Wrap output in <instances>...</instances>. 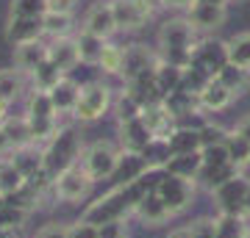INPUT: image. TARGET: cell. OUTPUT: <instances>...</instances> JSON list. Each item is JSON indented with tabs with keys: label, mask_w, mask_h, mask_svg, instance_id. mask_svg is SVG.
Returning <instances> with one entry per match:
<instances>
[{
	"label": "cell",
	"mask_w": 250,
	"mask_h": 238,
	"mask_svg": "<svg viewBox=\"0 0 250 238\" xmlns=\"http://www.w3.org/2000/svg\"><path fill=\"white\" fill-rule=\"evenodd\" d=\"M220 83H223L228 92H231L233 97H242L245 92H250V70H245V67H236V64H225L223 70L214 75Z\"/></svg>",
	"instance_id": "cell-20"
},
{
	"label": "cell",
	"mask_w": 250,
	"mask_h": 238,
	"mask_svg": "<svg viewBox=\"0 0 250 238\" xmlns=\"http://www.w3.org/2000/svg\"><path fill=\"white\" fill-rule=\"evenodd\" d=\"M189 64L197 67V70H203L208 78H214L217 72L228 64V42H220V39H203V42H197Z\"/></svg>",
	"instance_id": "cell-7"
},
{
	"label": "cell",
	"mask_w": 250,
	"mask_h": 238,
	"mask_svg": "<svg viewBox=\"0 0 250 238\" xmlns=\"http://www.w3.org/2000/svg\"><path fill=\"white\" fill-rule=\"evenodd\" d=\"M25 185V177L9 158H0V194H11Z\"/></svg>",
	"instance_id": "cell-32"
},
{
	"label": "cell",
	"mask_w": 250,
	"mask_h": 238,
	"mask_svg": "<svg viewBox=\"0 0 250 238\" xmlns=\"http://www.w3.org/2000/svg\"><path fill=\"white\" fill-rule=\"evenodd\" d=\"M134 211H136V216H139L142 221H147V224H161V221L170 219L167 205L159 200L156 191H147L145 197H139V200L134 202Z\"/></svg>",
	"instance_id": "cell-19"
},
{
	"label": "cell",
	"mask_w": 250,
	"mask_h": 238,
	"mask_svg": "<svg viewBox=\"0 0 250 238\" xmlns=\"http://www.w3.org/2000/svg\"><path fill=\"white\" fill-rule=\"evenodd\" d=\"M228 61L236 64V67L250 70V31L236 34L231 42H228Z\"/></svg>",
	"instance_id": "cell-31"
},
{
	"label": "cell",
	"mask_w": 250,
	"mask_h": 238,
	"mask_svg": "<svg viewBox=\"0 0 250 238\" xmlns=\"http://www.w3.org/2000/svg\"><path fill=\"white\" fill-rule=\"evenodd\" d=\"M167 238H192V233H189V227H181V230H172Z\"/></svg>",
	"instance_id": "cell-44"
},
{
	"label": "cell",
	"mask_w": 250,
	"mask_h": 238,
	"mask_svg": "<svg viewBox=\"0 0 250 238\" xmlns=\"http://www.w3.org/2000/svg\"><path fill=\"white\" fill-rule=\"evenodd\" d=\"M195 3H211V6H225L228 0H195Z\"/></svg>",
	"instance_id": "cell-46"
},
{
	"label": "cell",
	"mask_w": 250,
	"mask_h": 238,
	"mask_svg": "<svg viewBox=\"0 0 250 238\" xmlns=\"http://www.w3.org/2000/svg\"><path fill=\"white\" fill-rule=\"evenodd\" d=\"M167 175L187 177V180H197L200 169H203V158L200 152H187V155H170V161L164 164Z\"/></svg>",
	"instance_id": "cell-21"
},
{
	"label": "cell",
	"mask_w": 250,
	"mask_h": 238,
	"mask_svg": "<svg viewBox=\"0 0 250 238\" xmlns=\"http://www.w3.org/2000/svg\"><path fill=\"white\" fill-rule=\"evenodd\" d=\"M47 58H50L62 72H70L72 67H78L81 55H78L75 39H72V36H67V39H53V42L47 44Z\"/></svg>",
	"instance_id": "cell-16"
},
{
	"label": "cell",
	"mask_w": 250,
	"mask_h": 238,
	"mask_svg": "<svg viewBox=\"0 0 250 238\" xmlns=\"http://www.w3.org/2000/svg\"><path fill=\"white\" fill-rule=\"evenodd\" d=\"M75 6L78 0H47V11H56V14H72Z\"/></svg>",
	"instance_id": "cell-39"
},
{
	"label": "cell",
	"mask_w": 250,
	"mask_h": 238,
	"mask_svg": "<svg viewBox=\"0 0 250 238\" xmlns=\"http://www.w3.org/2000/svg\"><path fill=\"white\" fill-rule=\"evenodd\" d=\"M189 233H192V238H214L217 236V221L208 219V216L195 219L192 224H189Z\"/></svg>",
	"instance_id": "cell-38"
},
{
	"label": "cell",
	"mask_w": 250,
	"mask_h": 238,
	"mask_svg": "<svg viewBox=\"0 0 250 238\" xmlns=\"http://www.w3.org/2000/svg\"><path fill=\"white\" fill-rule=\"evenodd\" d=\"M233 94L228 92V89L220 83L217 78H211L208 83L203 86V92L197 94V103H200V108L203 111H223V108H228L233 103Z\"/></svg>",
	"instance_id": "cell-17"
},
{
	"label": "cell",
	"mask_w": 250,
	"mask_h": 238,
	"mask_svg": "<svg viewBox=\"0 0 250 238\" xmlns=\"http://www.w3.org/2000/svg\"><path fill=\"white\" fill-rule=\"evenodd\" d=\"M242 213H245V216H250V191H248V197H245V208H242Z\"/></svg>",
	"instance_id": "cell-47"
},
{
	"label": "cell",
	"mask_w": 250,
	"mask_h": 238,
	"mask_svg": "<svg viewBox=\"0 0 250 238\" xmlns=\"http://www.w3.org/2000/svg\"><path fill=\"white\" fill-rule=\"evenodd\" d=\"M108 108H111V89L103 86V83H89V86L81 89L78 106H75L72 116L81 119V122H95Z\"/></svg>",
	"instance_id": "cell-5"
},
{
	"label": "cell",
	"mask_w": 250,
	"mask_h": 238,
	"mask_svg": "<svg viewBox=\"0 0 250 238\" xmlns=\"http://www.w3.org/2000/svg\"><path fill=\"white\" fill-rule=\"evenodd\" d=\"M214 221H217V236L214 238H245V233H248V219H245V216L220 213Z\"/></svg>",
	"instance_id": "cell-27"
},
{
	"label": "cell",
	"mask_w": 250,
	"mask_h": 238,
	"mask_svg": "<svg viewBox=\"0 0 250 238\" xmlns=\"http://www.w3.org/2000/svg\"><path fill=\"white\" fill-rule=\"evenodd\" d=\"M170 152L172 155H187V152H200V130L195 128H178L170 136Z\"/></svg>",
	"instance_id": "cell-23"
},
{
	"label": "cell",
	"mask_w": 250,
	"mask_h": 238,
	"mask_svg": "<svg viewBox=\"0 0 250 238\" xmlns=\"http://www.w3.org/2000/svg\"><path fill=\"white\" fill-rule=\"evenodd\" d=\"M181 80H184V70H181V67H172V64L159 61V67H156V86H159L161 97H167V94H172V92H178Z\"/></svg>",
	"instance_id": "cell-24"
},
{
	"label": "cell",
	"mask_w": 250,
	"mask_h": 238,
	"mask_svg": "<svg viewBox=\"0 0 250 238\" xmlns=\"http://www.w3.org/2000/svg\"><path fill=\"white\" fill-rule=\"evenodd\" d=\"M47 94H50V103H53L56 114H72L75 106H78L81 86H78V83H72L70 78H62V80H59V86H53Z\"/></svg>",
	"instance_id": "cell-18"
},
{
	"label": "cell",
	"mask_w": 250,
	"mask_h": 238,
	"mask_svg": "<svg viewBox=\"0 0 250 238\" xmlns=\"http://www.w3.org/2000/svg\"><path fill=\"white\" fill-rule=\"evenodd\" d=\"M120 141H123V150L131 152V155H142L147 150V144L153 141L150 130L145 128L142 116H136V119H128V122H120Z\"/></svg>",
	"instance_id": "cell-13"
},
{
	"label": "cell",
	"mask_w": 250,
	"mask_h": 238,
	"mask_svg": "<svg viewBox=\"0 0 250 238\" xmlns=\"http://www.w3.org/2000/svg\"><path fill=\"white\" fill-rule=\"evenodd\" d=\"M117 31H136L153 14V0H111Z\"/></svg>",
	"instance_id": "cell-8"
},
{
	"label": "cell",
	"mask_w": 250,
	"mask_h": 238,
	"mask_svg": "<svg viewBox=\"0 0 250 238\" xmlns=\"http://www.w3.org/2000/svg\"><path fill=\"white\" fill-rule=\"evenodd\" d=\"M225 150H228V158H231V164L239 169V172L250 164V141H245L242 136H236L233 130H228Z\"/></svg>",
	"instance_id": "cell-29"
},
{
	"label": "cell",
	"mask_w": 250,
	"mask_h": 238,
	"mask_svg": "<svg viewBox=\"0 0 250 238\" xmlns=\"http://www.w3.org/2000/svg\"><path fill=\"white\" fill-rule=\"evenodd\" d=\"M25 119H59L53 103H50V94L47 92H34L31 100H28V114Z\"/></svg>",
	"instance_id": "cell-30"
},
{
	"label": "cell",
	"mask_w": 250,
	"mask_h": 238,
	"mask_svg": "<svg viewBox=\"0 0 250 238\" xmlns=\"http://www.w3.org/2000/svg\"><path fill=\"white\" fill-rule=\"evenodd\" d=\"M248 191H250V180L239 172V175H233L231 180H225L223 185H217L214 191H211V197H214L220 213L245 216L242 208H245V197H248Z\"/></svg>",
	"instance_id": "cell-6"
},
{
	"label": "cell",
	"mask_w": 250,
	"mask_h": 238,
	"mask_svg": "<svg viewBox=\"0 0 250 238\" xmlns=\"http://www.w3.org/2000/svg\"><path fill=\"white\" fill-rule=\"evenodd\" d=\"M159 53L147 50V44H128L125 47V58H123V78L134 80L142 72H150L159 67Z\"/></svg>",
	"instance_id": "cell-10"
},
{
	"label": "cell",
	"mask_w": 250,
	"mask_h": 238,
	"mask_svg": "<svg viewBox=\"0 0 250 238\" xmlns=\"http://www.w3.org/2000/svg\"><path fill=\"white\" fill-rule=\"evenodd\" d=\"M45 61H47V44L42 42V39L14 44V67H17L22 75H31L39 64H45Z\"/></svg>",
	"instance_id": "cell-14"
},
{
	"label": "cell",
	"mask_w": 250,
	"mask_h": 238,
	"mask_svg": "<svg viewBox=\"0 0 250 238\" xmlns=\"http://www.w3.org/2000/svg\"><path fill=\"white\" fill-rule=\"evenodd\" d=\"M36 238H67V227H62V224H47V227H42L36 233Z\"/></svg>",
	"instance_id": "cell-40"
},
{
	"label": "cell",
	"mask_w": 250,
	"mask_h": 238,
	"mask_svg": "<svg viewBox=\"0 0 250 238\" xmlns=\"http://www.w3.org/2000/svg\"><path fill=\"white\" fill-rule=\"evenodd\" d=\"M161 6H167V9H192V3H195V0H159Z\"/></svg>",
	"instance_id": "cell-42"
},
{
	"label": "cell",
	"mask_w": 250,
	"mask_h": 238,
	"mask_svg": "<svg viewBox=\"0 0 250 238\" xmlns=\"http://www.w3.org/2000/svg\"><path fill=\"white\" fill-rule=\"evenodd\" d=\"M81 166L86 169V175L92 177V183L98 180H108L120 166V150L108 141H95L89 150L81 155Z\"/></svg>",
	"instance_id": "cell-2"
},
{
	"label": "cell",
	"mask_w": 250,
	"mask_h": 238,
	"mask_svg": "<svg viewBox=\"0 0 250 238\" xmlns=\"http://www.w3.org/2000/svg\"><path fill=\"white\" fill-rule=\"evenodd\" d=\"M156 194L164 205L170 216L187 211L189 202H192V194H195V180H187V177H175V175H164L156 185Z\"/></svg>",
	"instance_id": "cell-4"
},
{
	"label": "cell",
	"mask_w": 250,
	"mask_h": 238,
	"mask_svg": "<svg viewBox=\"0 0 250 238\" xmlns=\"http://www.w3.org/2000/svg\"><path fill=\"white\" fill-rule=\"evenodd\" d=\"M225 139H228V130L220 128V125L206 122L203 128H200V150H203V147H214V144H225Z\"/></svg>",
	"instance_id": "cell-36"
},
{
	"label": "cell",
	"mask_w": 250,
	"mask_h": 238,
	"mask_svg": "<svg viewBox=\"0 0 250 238\" xmlns=\"http://www.w3.org/2000/svg\"><path fill=\"white\" fill-rule=\"evenodd\" d=\"M42 31L50 39H67L72 31V14H56V11H45L42 17Z\"/></svg>",
	"instance_id": "cell-26"
},
{
	"label": "cell",
	"mask_w": 250,
	"mask_h": 238,
	"mask_svg": "<svg viewBox=\"0 0 250 238\" xmlns=\"http://www.w3.org/2000/svg\"><path fill=\"white\" fill-rule=\"evenodd\" d=\"M92 177L86 175V169L81 166V161H75V164H70L67 169H62L59 175H56L53 180V191L59 200H64V202H78V200H83V197L92 191Z\"/></svg>",
	"instance_id": "cell-3"
},
{
	"label": "cell",
	"mask_w": 250,
	"mask_h": 238,
	"mask_svg": "<svg viewBox=\"0 0 250 238\" xmlns=\"http://www.w3.org/2000/svg\"><path fill=\"white\" fill-rule=\"evenodd\" d=\"M6 119H9V106H6V103H0V128L6 125Z\"/></svg>",
	"instance_id": "cell-45"
},
{
	"label": "cell",
	"mask_w": 250,
	"mask_h": 238,
	"mask_svg": "<svg viewBox=\"0 0 250 238\" xmlns=\"http://www.w3.org/2000/svg\"><path fill=\"white\" fill-rule=\"evenodd\" d=\"M245 238H250V224H248V233H245Z\"/></svg>",
	"instance_id": "cell-48"
},
{
	"label": "cell",
	"mask_w": 250,
	"mask_h": 238,
	"mask_svg": "<svg viewBox=\"0 0 250 238\" xmlns=\"http://www.w3.org/2000/svg\"><path fill=\"white\" fill-rule=\"evenodd\" d=\"M47 0H11V17H45Z\"/></svg>",
	"instance_id": "cell-34"
},
{
	"label": "cell",
	"mask_w": 250,
	"mask_h": 238,
	"mask_svg": "<svg viewBox=\"0 0 250 238\" xmlns=\"http://www.w3.org/2000/svg\"><path fill=\"white\" fill-rule=\"evenodd\" d=\"M25 89V75L14 67V70H0V103H14Z\"/></svg>",
	"instance_id": "cell-22"
},
{
	"label": "cell",
	"mask_w": 250,
	"mask_h": 238,
	"mask_svg": "<svg viewBox=\"0 0 250 238\" xmlns=\"http://www.w3.org/2000/svg\"><path fill=\"white\" fill-rule=\"evenodd\" d=\"M233 133H236V136H242L245 141H250V114H248V116H242L239 122H236Z\"/></svg>",
	"instance_id": "cell-41"
},
{
	"label": "cell",
	"mask_w": 250,
	"mask_h": 238,
	"mask_svg": "<svg viewBox=\"0 0 250 238\" xmlns=\"http://www.w3.org/2000/svg\"><path fill=\"white\" fill-rule=\"evenodd\" d=\"M225 17H228V11H225V6H211V3H192V9H189V25L195 28V31H203V34H208V31H217V28L225 22Z\"/></svg>",
	"instance_id": "cell-12"
},
{
	"label": "cell",
	"mask_w": 250,
	"mask_h": 238,
	"mask_svg": "<svg viewBox=\"0 0 250 238\" xmlns=\"http://www.w3.org/2000/svg\"><path fill=\"white\" fill-rule=\"evenodd\" d=\"M123 58H125V47L106 42L103 53H100L98 67H100L103 72H108V75H123Z\"/></svg>",
	"instance_id": "cell-33"
},
{
	"label": "cell",
	"mask_w": 250,
	"mask_h": 238,
	"mask_svg": "<svg viewBox=\"0 0 250 238\" xmlns=\"http://www.w3.org/2000/svg\"><path fill=\"white\" fill-rule=\"evenodd\" d=\"M9 42L22 44V42H36L42 39V17H9V28H6Z\"/></svg>",
	"instance_id": "cell-15"
},
{
	"label": "cell",
	"mask_w": 250,
	"mask_h": 238,
	"mask_svg": "<svg viewBox=\"0 0 250 238\" xmlns=\"http://www.w3.org/2000/svg\"><path fill=\"white\" fill-rule=\"evenodd\" d=\"M139 116H142L145 128L150 130V136L159 141H170V136L178 130V119L172 116L170 108L164 106V100L161 103H153V106H145Z\"/></svg>",
	"instance_id": "cell-9"
},
{
	"label": "cell",
	"mask_w": 250,
	"mask_h": 238,
	"mask_svg": "<svg viewBox=\"0 0 250 238\" xmlns=\"http://www.w3.org/2000/svg\"><path fill=\"white\" fill-rule=\"evenodd\" d=\"M67 238H100V227L89 219L75 221L72 227H67Z\"/></svg>",
	"instance_id": "cell-37"
},
{
	"label": "cell",
	"mask_w": 250,
	"mask_h": 238,
	"mask_svg": "<svg viewBox=\"0 0 250 238\" xmlns=\"http://www.w3.org/2000/svg\"><path fill=\"white\" fill-rule=\"evenodd\" d=\"M200 158H203V169L233 166V164H231V158H228V150H225V144H214V147H203V150H200Z\"/></svg>",
	"instance_id": "cell-35"
},
{
	"label": "cell",
	"mask_w": 250,
	"mask_h": 238,
	"mask_svg": "<svg viewBox=\"0 0 250 238\" xmlns=\"http://www.w3.org/2000/svg\"><path fill=\"white\" fill-rule=\"evenodd\" d=\"M75 44H78V55H81V61L83 64H98L100 53H103V47H106L103 39L86 34V31H81V34L75 36Z\"/></svg>",
	"instance_id": "cell-28"
},
{
	"label": "cell",
	"mask_w": 250,
	"mask_h": 238,
	"mask_svg": "<svg viewBox=\"0 0 250 238\" xmlns=\"http://www.w3.org/2000/svg\"><path fill=\"white\" fill-rule=\"evenodd\" d=\"M197 44V31L189 19H167L159 31V58L164 64L187 70L192 61V50Z\"/></svg>",
	"instance_id": "cell-1"
},
{
	"label": "cell",
	"mask_w": 250,
	"mask_h": 238,
	"mask_svg": "<svg viewBox=\"0 0 250 238\" xmlns=\"http://www.w3.org/2000/svg\"><path fill=\"white\" fill-rule=\"evenodd\" d=\"M0 238H20V233L14 227H6V224H3V227H0Z\"/></svg>",
	"instance_id": "cell-43"
},
{
	"label": "cell",
	"mask_w": 250,
	"mask_h": 238,
	"mask_svg": "<svg viewBox=\"0 0 250 238\" xmlns=\"http://www.w3.org/2000/svg\"><path fill=\"white\" fill-rule=\"evenodd\" d=\"M64 78V72L56 67L50 58L45 64H39L34 72H31V80H34V92H50L53 86H59V80Z\"/></svg>",
	"instance_id": "cell-25"
},
{
	"label": "cell",
	"mask_w": 250,
	"mask_h": 238,
	"mask_svg": "<svg viewBox=\"0 0 250 238\" xmlns=\"http://www.w3.org/2000/svg\"><path fill=\"white\" fill-rule=\"evenodd\" d=\"M83 31L92 36H98L103 42H108L111 36L117 34V22H114V11H111V3H98L86 11L83 17Z\"/></svg>",
	"instance_id": "cell-11"
}]
</instances>
